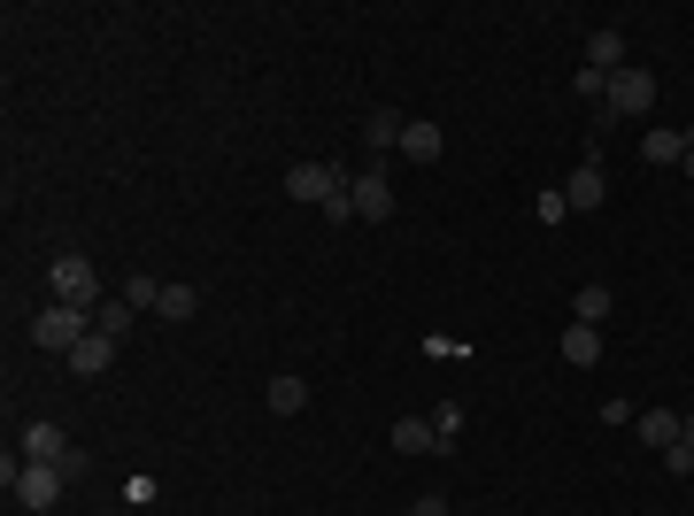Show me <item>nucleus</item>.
Listing matches in <instances>:
<instances>
[{"label":"nucleus","mask_w":694,"mask_h":516,"mask_svg":"<svg viewBox=\"0 0 694 516\" xmlns=\"http://www.w3.org/2000/svg\"><path fill=\"white\" fill-rule=\"evenodd\" d=\"M347 185H355V177H347L340 163H294V171H286V193H294V200H309V208H325V200H333V193H347Z\"/></svg>","instance_id":"39448f33"},{"label":"nucleus","mask_w":694,"mask_h":516,"mask_svg":"<svg viewBox=\"0 0 694 516\" xmlns=\"http://www.w3.org/2000/svg\"><path fill=\"white\" fill-rule=\"evenodd\" d=\"M680 171H687V177H694V132H687V155H680Z\"/></svg>","instance_id":"c756f323"},{"label":"nucleus","mask_w":694,"mask_h":516,"mask_svg":"<svg viewBox=\"0 0 694 516\" xmlns=\"http://www.w3.org/2000/svg\"><path fill=\"white\" fill-rule=\"evenodd\" d=\"M440 440H432V416H401L394 424V455H432Z\"/></svg>","instance_id":"dca6fc26"},{"label":"nucleus","mask_w":694,"mask_h":516,"mask_svg":"<svg viewBox=\"0 0 694 516\" xmlns=\"http://www.w3.org/2000/svg\"><path fill=\"white\" fill-rule=\"evenodd\" d=\"M355 216H370V224H386L394 216V185H386V171H355Z\"/></svg>","instance_id":"1a4fd4ad"},{"label":"nucleus","mask_w":694,"mask_h":516,"mask_svg":"<svg viewBox=\"0 0 694 516\" xmlns=\"http://www.w3.org/2000/svg\"><path fill=\"white\" fill-rule=\"evenodd\" d=\"M47 293H54L62 309H85V317H93V309H101V270H93L85 255H54V262H47Z\"/></svg>","instance_id":"f257e3e1"},{"label":"nucleus","mask_w":694,"mask_h":516,"mask_svg":"<svg viewBox=\"0 0 694 516\" xmlns=\"http://www.w3.org/2000/svg\"><path fill=\"white\" fill-rule=\"evenodd\" d=\"M563 362H571V370H594V362H602V324H571V332H563Z\"/></svg>","instance_id":"f8f14e48"},{"label":"nucleus","mask_w":694,"mask_h":516,"mask_svg":"<svg viewBox=\"0 0 694 516\" xmlns=\"http://www.w3.org/2000/svg\"><path fill=\"white\" fill-rule=\"evenodd\" d=\"M116 347L124 340H109V332H101V324H93V332H85V340L70 347V354H62V362H70V370H78V378H101V370H109V362H116Z\"/></svg>","instance_id":"9d476101"},{"label":"nucleus","mask_w":694,"mask_h":516,"mask_svg":"<svg viewBox=\"0 0 694 516\" xmlns=\"http://www.w3.org/2000/svg\"><path fill=\"white\" fill-rule=\"evenodd\" d=\"M432 440H440V455L463 440V401H440V409H432Z\"/></svg>","instance_id":"412c9836"},{"label":"nucleus","mask_w":694,"mask_h":516,"mask_svg":"<svg viewBox=\"0 0 694 516\" xmlns=\"http://www.w3.org/2000/svg\"><path fill=\"white\" fill-rule=\"evenodd\" d=\"M633 424H641V440H649L656 455H664V447H680V409H641Z\"/></svg>","instance_id":"2eb2a0df"},{"label":"nucleus","mask_w":694,"mask_h":516,"mask_svg":"<svg viewBox=\"0 0 694 516\" xmlns=\"http://www.w3.org/2000/svg\"><path fill=\"white\" fill-rule=\"evenodd\" d=\"M16 455H23V463H54L62 478H85V455L70 447V432H62V424H23Z\"/></svg>","instance_id":"f03ea898"},{"label":"nucleus","mask_w":694,"mask_h":516,"mask_svg":"<svg viewBox=\"0 0 694 516\" xmlns=\"http://www.w3.org/2000/svg\"><path fill=\"white\" fill-rule=\"evenodd\" d=\"M680 440H687V447H694V409H680Z\"/></svg>","instance_id":"c85d7f7f"},{"label":"nucleus","mask_w":694,"mask_h":516,"mask_svg":"<svg viewBox=\"0 0 694 516\" xmlns=\"http://www.w3.org/2000/svg\"><path fill=\"white\" fill-rule=\"evenodd\" d=\"M401 132H409V124H401L394 109H370V124H363V147H370V155H394V147H401Z\"/></svg>","instance_id":"ddd939ff"},{"label":"nucleus","mask_w":694,"mask_h":516,"mask_svg":"<svg viewBox=\"0 0 694 516\" xmlns=\"http://www.w3.org/2000/svg\"><path fill=\"white\" fill-rule=\"evenodd\" d=\"M571 93H579V101H586V109H602V101H610V78H602V70H586V62H579V70H571Z\"/></svg>","instance_id":"4be33fe9"},{"label":"nucleus","mask_w":694,"mask_h":516,"mask_svg":"<svg viewBox=\"0 0 694 516\" xmlns=\"http://www.w3.org/2000/svg\"><path fill=\"white\" fill-rule=\"evenodd\" d=\"M124 301H132V309H155V301H163V278H147V270H132V286H124Z\"/></svg>","instance_id":"5701e85b"},{"label":"nucleus","mask_w":694,"mask_h":516,"mask_svg":"<svg viewBox=\"0 0 694 516\" xmlns=\"http://www.w3.org/2000/svg\"><path fill=\"white\" fill-rule=\"evenodd\" d=\"M93 324H101V332H109V340H124V332H132V324H140V309H132V301H124V293H116V301H101V309H93Z\"/></svg>","instance_id":"f3484780"},{"label":"nucleus","mask_w":694,"mask_h":516,"mask_svg":"<svg viewBox=\"0 0 694 516\" xmlns=\"http://www.w3.org/2000/svg\"><path fill=\"white\" fill-rule=\"evenodd\" d=\"M656 93H664V85H656L641 62H625V70L610 78V101H602V109H610L618 124H633V116H649V109H656Z\"/></svg>","instance_id":"20e7f679"},{"label":"nucleus","mask_w":694,"mask_h":516,"mask_svg":"<svg viewBox=\"0 0 694 516\" xmlns=\"http://www.w3.org/2000/svg\"><path fill=\"white\" fill-rule=\"evenodd\" d=\"M687 155V132H649L641 140V163H680Z\"/></svg>","instance_id":"6ab92c4d"},{"label":"nucleus","mask_w":694,"mask_h":516,"mask_svg":"<svg viewBox=\"0 0 694 516\" xmlns=\"http://www.w3.org/2000/svg\"><path fill=\"white\" fill-rule=\"evenodd\" d=\"M263 401H271V416H302V409H309V385H302L294 370H278V378L263 385Z\"/></svg>","instance_id":"9b49d317"},{"label":"nucleus","mask_w":694,"mask_h":516,"mask_svg":"<svg viewBox=\"0 0 694 516\" xmlns=\"http://www.w3.org/2000/svg\"><path fill=\"white\" fill-rule=\"evenodd\" d=\"M610 309H618V293H610L602 278H594V286H579V324H602Z\"/></svg>","instance_id":"aec40b11"},{"label":"nucleus","mask_w":694,"mask_h":516,"mask_svg":"<svg viewBox=\"0 0 694 516\" xmlns=\"http://www.w3.org/2000/svg\"><path fill=\"white\" fill-rule=\"evenodd\" d=\"M664 471H672V478H694V447H687V440H680V447H664Z\"/></svg>","instance_id":"a878e982"},{"label":"nucleus","mask_w":694,"mask_h":516,"mask_svg":"<svg viewBox=\"0 0 694 516\" xmlns=\"http://www.w3.org/2000/svg\"><path fill=\"white\" fill-rule=\"evenodd\" d=\"M409 516H448V494H417V502H409Z\"/></svg>","instance_id":"cd10ccee"},{"label":"nucleus","mask_w":694,"mask_h":516,"mask_svg":"<svg viewBox=\"0 0 694 516\" xmlns=\"http://www.w3.org/2000/svg\"><path fill=\"white\" fill-rule=\"evenodd\" d=\"M532 216H540V224H563V216H571V200H563V185H548V193L532 200Z\"/></svg>","instance_id":"b1692460"},{"label":"nucleus","mask_w":694,"mask_h":516,"mask_svg":"<svg viewBox=\"0 0 694 516\" xmlns=\"http://www.w3.org/2000/svg\"><path fill=\"white\" fill-rule=\"evenodd\" d=\"M440 147H448V140H440V124H432V116H417V124L401 132V155H409V163H440Z\"/></svg>","instance_id":"4468645a"},{"label":"nucleus","mask_w":694,"mask_h":516,"mask_svg":"<svg viewBox=\"0 0 694 516\" xmlns=\"http://www.w3.org/2000/svg\"><path fill=\"white\" fill-rule=\"evenodd\" d=\"M155 317H171V324H185V317H201V293H193V286H163V301H155Z\"/></svg>","instance_id":"a211bd4d"},{"label":"nucleus","mask_w":694,"mask_h":516,"mask_svg":"<svg viewBox=\"0 0 694 516\" xmlns=\"http://www.w3.org/2000/svg\"><path fill=\"white\" fill-rule=\"evenodd\" d=\"M325 224H355V193H333V200H325Z\"/></svg>","instance_id":"bb28decb"},{"label":"nucleus","mask_w":694,"mask_h":516,"mask_svg":"<svg viewBox=\"0 0 694 516\" xmlns=\"http://www.w3.org/2000/svg\"><path fill=\"white\" fill-rule=\"evenodd\" d=\"M155 494H163V486H155V478H147V471H132V478H124V502H132V509H147V502H155Z\"/></svg>","instance_id":"393cba45"},{"label":"nucleus","mask_w":694,"mask_h":516,"mask_svg":"<svg viewBox=\"0 0 694 516\" xmlns=\"http://www.w3.org/2000/svg\"><path fill=\"white\" fill-rule=\"evenodd\" d=\"M62 486H70V478H62V471H54V463H23V471H16V486H8V494H16V502H23V509H54V502H62Z\"/></svg>","instance_id":"423d86ee"},{"label":"nucleus","mask_w":694,"mask_h":516,"mask_svg":"<svg viewBox=\"0 0 694 516\" xmlns=\"http://www.w3.org/2000/svg\"><path fill=\"white\" fill-rule=\"evenodd\" d=\"M633 62V47H625V31L618 23H602V31H586V70H602V78H618Z\"/></svg>","instance_id":"0eeeda50"},{"label":"nucleus","mask_w":694,"mask_h":516,"mask_svg":"<svg viewBox=\"0 0 694 516\" xmlns=\"http://www.w3.org/2000/svg\"><path fill=\"white\" fill-rule=\"evenodd\" d=\"M85 332H93V317H85V309H62V301H47V309L31 317V347H47V354H70Z\"/></svg>","instance_id":"7ed1b4c3"},{"label":"nucleus","mask_w":694,"mask_h":516,"mask_svg":"<svg viewBox=\"0 0 694 516\" xmlns=\"http://www.w3.org/2000/svg\"><path fill=\"white\" fill-rule=\"evenodd\" d=\"M563 200H571V216H594V208L610 200V177H602V163H579V171H571V185H563Z\"/></svg>","instance_id":"6e6552de"}]
</instances>
